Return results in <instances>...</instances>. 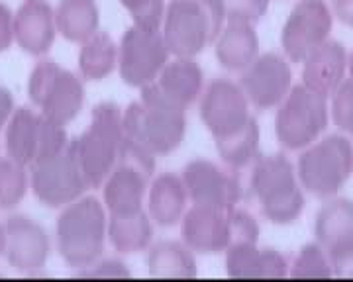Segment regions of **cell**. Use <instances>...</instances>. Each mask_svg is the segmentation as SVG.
<instances>
[{
  "label": "cell",
  "mask_w": 353,
  "mask_h": 282,
  "mask_svg": "<svg viewBox=\"0 0 353 282\" xmlns=\"http://www.w3.org/2000/svg\"><path fill=\"white\" fill-rule=\"evenodd\" d=\"M122 122L126 145L161 157L176 151L185 141L187 108L167 98L155 85H150L124 110Z\"/></svg>",
  "instance_id": "6da1fadb"
},
{
  "label": "cell",
  "mask_w": 353,
  "mask_h": 282,
  "mask_svg": "<svg viewBox=\"0 0 353 282\" xmlns=\"http://www.w3.org/2000/svg\"><path fill=\"white\" fill-rule=\"evenodd\" d=\"M108 241V210L97 196H81L57 218L55 243L65 263L85 269L99 261Z\"/></svg>",
  "instance_id": "7a4b0ae2"
},
{
  "label": "cell",
  "mask_w": 353,
  "mask_h": 282,
  "mask_svg": "<svg viewBox=\"0 0 353 282\" xmlns=\"http://www.w3.org/2000/svg\"><path fill=\"white\" fill-rule=\"evenodd\" d=\"M124 110L114 102H101L92 108L87 129L71 141L77 161L90 188H99L110 175L124 145Z\"/></svg>",
  "instance_id": "3957f363"
},
{
  "label": "cell",
  "mask_w": 353,
  "mask_h": 282,
  "mask_svg": "<svg viewBox=\"0 0 353 282\" xmlns=\"http://www.w3.org/2000/svg\"><path fill=\"white\" fill-rule=\"evenodd\" d=\"M252 191L261 214L275 226H289L301 218L306 206L296 169L285 155H265L252 165Z\"/></svg>",
  "instance_id": "277c9868"
},
{
  "label": "cell",
  "mask_w": 353,
  "mask_h": 282,
  "mask_svg": "<svg viewBox=\"0 0 353 282\" xmlns=\"http://www.w3.org/2000/svg\"><path fill=\"white\" fill-rule=\"evenodd\" d=\"M304 193L320 200L336 196L353 175V143L345 133H332L304 147L296 161Z\"/></svg>",
  "instance_id": "5b68a950"
},
{
  "label": "cell",
  "mask_w": 353,
  "mask_h": 282,
  "mask_svg": "<svg viewBox=\"0 0 353 282\" xmlns=\"http://www.w3.org/2000/svg\"><path fill=\"white\" fill-rule=\"evenodd\" d=\"M224 18L216 0H171L161 24L171 57H196L212 43Z\"/></svg>",
  "instance_id": "8992f818"
},
{
  "label": "cell",
  "mask_w": 353,
  "mask_h": 282,
  "mask_svg": "<svg viewBox=\"0 0 353 282\" xmlns=\"http://www.w3.org/2000/svg\"><path fill=\"white\" fill-rule=\"evenodd\" d=\"M328 124V96L301 83L292 85L287 98L277 106L275 135L283 149L303 151L304 147L322 138Z\"/></svg>",
  "instance_id": "52a82bcc"
},
{
  "label": "cell",
  "mask_w": 353,
  "mask_h": 282,
  "mask_svg": "<svg viewBox=\"0 0 353 282\" xmlns=\"http://www.w3.org/2000/svg\"><path fill=\"white\" fill-rule=\"evenodd\" d=\"M28 96L41 114L67 126L85 106V85L53 59H41L28 78Z\"/></svg>",
  "instance_id": "ba28073f"
},
{
  "label": "cell",
  "mask_w": 353,
  "mask_h": 282,
  "mask_svg": "<svg viewBox=\"0 0 353 282\" xmlns=\"http://www.w3.org/2000/svg\"><path fill=\"white\" fill-rule=\"evenodd\" d=\"M6 155L24 167L61 153L69 145L65 126L30 106L16 108L6 124Z\"/></svg>",
  "instance_id": "9c48e42d"
},
{
  "label": "cell",
  "mask_w": 353,
  "mask_h": 282,
  "mask_svg": "<svg viewBox=\"0 0 353 282\" xmlns=\"http://www.w3.org/2000/svg\"><path fill=\"white\" fill-rule=\"evenodd\" d=\"M169 59L161 28L132 24L118 43V73L132 89L153 85Z\"/></svg>",
  "instance_id": "30bf717a"
},
{
  "label": "cell",
  "mask_w": 353,
  "mask_h": 282,
  "mask_svg": "<svg viewBox=\"0 0 353 282\" xmlns=\"http://www.w3.org/2000/svg\"><path fill=\"white\" fill-rule=\"evenodd\" d=\"M30 188L48 208H65L87 193L88 180L77 161L73 145L30 167Z\"/></svg>",
  "instance_id": "8fae6325"
},
{
  "label": "cell",
  "mask_w": 353,
  "mask_h": 282,
  "mask_svg": "<svg viewBox=\"0 0 353 282\" xmlns=\"http://www.w3.org/2000/svg\"><path fill=\"white\" fill-rule=\"evenodd\" d=\"M334 28V14L324 0H299L281 30L283 55L303 63L304 57L328 41Z\"/></svg>",
  "instance_id": "7c38bea8"
},
{
  "label": "cell",
  "mask_w": 353,
  "mask_h": 282,
  "mask_svg": "<svg viewBox=\"0 0 353 282\" xmlns=\"http://www.w3.org/2000/svg\"><path fill=\"white\" fill-rule=\"evenodd\" d=\"M199 112L210 135L226 138L238 131L252 118V104L238 80L226 77L212 78L199 98Z\"/></svg>",
  "instance_id": "4fadbf2b"
},
{
  "label": "cell",
  "mask_w": 353,
  "mask_h": 282,
  "mask_svg": "<svg viewBox=\"0 0 353 282\" xmlns=\"http://www.w3.org/2000/svg\"><path fill=\"white\" fill-rule=\"evenodd\" d=\"M241 89L257 110H271L287 98L292 89V69L283 53H259V57L240 73Z\"/></svg>",
  "instance_id": "5bb4252c"
},
{
  "label": "cell",
  "mask_w": 353,
  "mask_h": 282,
  "mask_svg": "<svg viewBox=\"0 0 353 282\" xmlns=\"http://www.w3.org/2000/svg\"><path fill=\"white\" fill-rule=\"evenodd\" d=\"M181 179L192 204L230 210L240 202L241 186L238 177L232 175V169L226 171L214 161L202 157L192 159L183 169Z\"/></svg>",
  "instance_id": "9a60e30c"
},
{
  "label": "cell",
  "mask_w": 353,
  "mask_h": 282,
  "mask_svg": "<svg viewBox=\"0 0 353 282\" xmlns=\"http://www.w3.org/2000/svg\"><path fill=\"white\" fill-rule=\"evenodd\" d=\"M51 255V239L46 228L26 214H12L4 221V257L18 272H38Z\"/></svg>",
  "instance_id": "2e32d148"
},
{
  "label": "cell",
  "mask_w": 353,
  "mask_h": 282,
  "mask_svg": "<svg viewBox=\"0 0 353 282\" xmlns=\"http://www.w3.org/2000/svg\"><path fill=\"white\" fill-rule=\"evenodd\" d=\"M181 239L196 255L224 253L232 243L228 210L192 204L181 219Z\"/></svg>",
  "instance_id": "e0dca14e"
},
{
  "label": "cell",
  "mask_w": 353,
  "mask_h": 282,
  "mask_svg": "<svg viewBox=\"0 0 353 282\" xmlns=\"http://www.w3.org/2000/svg\"><path fill=\"white\" fill-rule=\"evenodd\" d=\"M150 171L130 161L120 159L118 165L102 182V202L108 214H134L141 212L150 188Z\"/></svg>",
  "instance_id": "ac0fdd59"
},
{
  "label": "cell",
  "mask_w": 353,
  "mask_h": 282,
  "mask_svg": "<svg viewBox=\"0 0 353 282\" xmlns=\"http://www.w3.org/2000/svg\"><path fill=\"white\" fill-rule=\"evenodd\" d=\"M57 36L55 8L48 0H24L14 12V43L28 55H48Z\"/></svg>",
  "instance_id": "d6986e66"
},
{
  "label": "cell",
  "mask_w": 353,
  "mask_h": 282,
  "mask_svg": "<svg viewBox=\"0 0 353 282\" xmlns=\"http://www.w3.org/2000/svg\"><path fill=\"white\" fill-rule=\"evenodd\" d=\"M347 67L350 53L345 45L330 38L304 57L303 85L330 98L332 92L347 78Z\"/></svg>",
  "instance_id": "ffe728a7"
},
{
  "label": "cell",
  "mask_w": 353,
  "mask_h": 282,
  "mask_svg": "<svg viewBox=\"0 0 353 282\" xmlns=\"http://www.w3.org/2000/svg\"><path fill=\"white\" fill-rule=\"evenodd\" d=\"M259 36L255 24L248 22H226L214 38V53L222 69L230 73H241L261 53Z\"/></svg>",
  "instance_id": "44dd1931"
},
{
  "label": "cell",
  "mask_w": 353,
  "mask_h": 282,
  "mask_svg": "<svg viewBox=\"0 0 353 282\" xmlns=\"http://www.w3.org/2000/svg\"><path fill=\"white\" fill-rule=\"evenodd\" d=\"M148 214L155 226L169 230L181 224L187 212L189 194L176 173H159L148 188Z\"/></svg>",
  "instance_id": "7402d4cb"
},
{
  "label": "cell",
  "mask_w": 353,
  "mask_h": 282,
  "mask_svg": "<svg viewBox=\"0 0 353 282\" xmlns=\"http://www.w3.org/2000/svg\"><path fill=\"white\" fill-rule=\"evenodd\" d=\"M153 85L167 98H171L183 108H189L194 102H199L202 90L206 87L204 71L192 57H171Z\"/></svg>",
  "instance_id": "603a6c76"
},
{
  "label": "cell",
  "mask_w": 353,
  "mask_h": 282,
  "mask_svg": "<svg viewBox=\"0 0 353 282\" xmlns=\"http://www.w3.org/2000/svg\"><path fill=\"white\" fill-rule=\"evenodd\" d=\"M314 241L326 251L353 243V200L338 194L324 200L316 212Z\"/></svg>",
  "instance_id": "cb8c5ba5"
},
{
  "label": "cell",
  "mask_w": 353,
  "mask_h": 282,
  "mask_svg": "<svg viewBox=\"0 0 353 282\" xmlns=\"http://www.w3.org/2000/svg\"><path fill=\"white\" fill-rule=\"evenodd\" d=\"M148 270L153 279H194L199 274L196 253L183 239H163L150 245Z\"/></svg>",
  "instance_id": "d4e9b609"
},
{
  "label": "cell",
  "mask_w": 353,
  "mask_h": 282,
  "mask_svg": "<svg viewBox=\"0 0 353 282\" xmlns=\"http://www.w3.org/2000/svg\"><path fill=\"white\" fill-rule=\"evenodd\" d=\"M155 224L145 210L134 214H108V243L120 255L148 251L153 243Z\"/></svg>",
  "instance_id": "484cf974"
},
{
  "label": "cell",
  "mask_w": 353,
  "mask_h": 282,
  "mask_svg": "<svg viewBox=\"0 0 353 282\" xmlns=\"http://www.w3.org/2000/svg\"><path fill=\"white\" fill-rule=\"evenodd\" d=\"M55 24L61 38L81 45L85 39L101 32V8L97 0H59Z\"/></svg>",
  "instance_id": "4316f807"
},
{
  "label": "cell",
  "mask_w": 353,
  "mask_h": 282,
  "mask_svg": "<svg viewBox=\"0 0 353 282\" xmlns=\"http://www.w3.org/2000/svg\"><path fill=\"white\" fill-rule=\"evenodd\" d=\"M259 145H261V128L259 122L252 116L243 128L226 138H218L216 151L228 169L240 171L253 165L259 159Z\"/></svg>",
  "instance_id": "83f0119b"
},
{
  "label": "cell",
  "mask_w": 353,
  "mask_h": 282,
  "mask_svg": "<svg viewBox=\"0 0 353 282\" xmlns=\"http://www.w3.org/2000/svg\"><path fill=\"white\" fill-rule=\"evenodd\" d=\"M77 63L85 80H104L118 69V43L108 34L97 32L81 43Z\"/></svg>",
  "instance_id": "f1b7e54d"
},
{
  "label": "cell",
  "mask_w": 353,
  "mask_h": 282,
  "mask_svg": "<svg viewBox=\"0 0 353 282\" xmlns=\"http://www.w3.org/2000/svg\"><path fill=\"white\" fill-rule=\"evenodd\" d=\"M30 188V175L28 167L18 161L0 157V210H14L24 200Z\"/></svg>",
  "instance_id": "f546056e"
},
{
  "label": "cell",
  "mask_w": 353,
  "mask_h": 282,
  "mask_svg": "<svg viewBox=\"0 0 353 282\" xmlns=\"http://www.w3.org/2000/svg\"><path fill=\"white\" fill-rule=\"evenodd\" d=\"M224 253L228 276L261 279V247L255 241H234Z\"/></svg>",
  "instance_id": "4dcf8cb0"
},
{
  "label": "cell",
  "mask_w": 353,
  "mask_h": 282,
  "mask_svg": "<svg viewBox=\"0 0 353 282\" xmlns=\"http://www.w3.org/2000/svg\"><path fill=\"white\" fill-rule=\"evenodd\" d=\"M289 276L292 279H332L334 272L330 267L326 249L318 241L301 247L294 261L290 263Z\"/></svg>",
  "instance_id": "1f68e13d"
},
{
  "label": "cell",
  "mask_w": 353,
  "mask_h": 282,
  "mask_svg": "<svg viewBox=\"0 0 353 282\" xmlns=\"http://www.w3.org/2000/svg\"><path fill=\"white\" fill-rule=\"evenodd\" d=\"M330 120L345 135H353V78H345L328 98Z\"/></svg>",
  "instance_id": "d6a6232c"
},
{
  "label": "cell",
  "mask_w": 353,
  "mask_h": 282,
  "mask_svg": "<svg viewBox=\"0 0 353 282\" xmlns=\"http://www.w3.org/2000/svg\"><path fill=\"white\" fill-rule=\"evenodd\" d=\"M224 22L257 24L269 10V0H216Z\"/></svg>",
  "instance_id": "836d02e7"
},
{
  "label": "cell",
  "mask_w": 353,
  "mask_h": 282,
  "mask_svg": "<svg viewBox=\"0 0 353 282\" xmlns=\"http://www.w3.org/2000/svg\"><path fill=\"white\" fill-rule=\"evenodd\" d=\"M120 4L132 16V24L161 28L165 18V0H120Z\"/></svg>",
  "instance_id": "e575fe53"
},
{
  "label": "cell",
  "mask_w": 353,
  "mask_h": 282,
  "mask_svg": "<svg viewBox=\"0 0 353 282\" xmlns=\"http://www.w3.org/2000/svg\"><path fill=\"white\" fill-rule=\"evenodd\" d=\"M230 218V231H232V243L234 241H255L259 239V224L255 221L250 212L236 208L228 210Z\"/></svg>",
  "instance_id": "d590c367"
},
{
  "label": "cell",
  "mask_w": 353,
  "mask_h": 282,
  "mask_svg": "<svg viewBox=\"0 0 353 282\" xmlns=\"http://www.w3.org/2000/svg\"><path fill=\"white\" fill-rule=\"evenodd\" d=\"M79 276H88V279H130L132 270L120 259H99L92 265L81 269Z\"/></svg>",
  "instance_id": "8d00e7d4"
},
{
  "label": "cell",
  "mask_w": 353,
  "mask_h": 282,
  "mask_svg": "<svg viewBox=\"0 0 353 282\" xmlns=\"http://www.w3.org/2000/svg\"><path fill=\"white\" fill-rule=\"evenodd\" d=\"M290 263L279 249H261V279H285L289 276Z\"/></svg>",
  "instance_id": "74e56055"
},
{
  "label": "cell",
  "mask_w": 353,
  "mask_h": 282,
  "mask_svg": "<svg viewBox=\"0 0 353 282\" xmlns=\"http://www.w3.org/2000/svg\"><path fill=\"white\" fill-rule=\"evenodd\" d=\"M326 253H328L330 267H332L334 276H338V279H353V243L330 249Z\"/></svg>",
  "instance_id": "f35d334b"
},
{
  "label": "cell",
  "mask_w": 353,
  "mask_h": 282,
  "mask_svg": "<svg viewBox=\"0 0 353 282\" xmlns=\"http://www.w3.org/2000/svg\"><path fill=\"white\" fill-rule=\"evenodd\" d=\"M14 43V12L0 2V53L8 52Z\"/></svg>",
  "instance_id": "ab89813d"
},
{
  "label": "cell",
  "mask_w": 353,
  "mask_h": 282,
  "mask_svg": "<svg viewBox=\"0 0 353 282\" xmlns=\"http://www.w3.org/2000/svg\"><path fill=\"white\" fill-rule=\"evenodd\" d=\"M332 14L334 20L341 22L343 26L353 28V0H332Z\"/></svg>",
  "instance_id": "60d3db41"
},
{
  "label": "cell",
  "mask_w": 353,
  "mask_h": 282,
  "mask_svg": "<svg viewBox=\"0 0 353 282\" xmlns=\"http://www.w3.org/2000/svg\"><path fill=\"white\" fill-rule=\"evenodd\" d=\"M14 110H16V106H14L12 92L4 89V87H0V129L6 128Z\"/></svg>",
  "instance_id": "b9f144b4"
},
{
  "label": "cell",
  "mask_w": 353,
  "mask_h": 282,
  "mask_svg": "<svg viewBox=\"0 0 353 282\" xmlns=\"http://www.w3.org/2000/svg\"><path fill=\"white\" fill-rule=\"evenodd\" d=\"M0 255H4V224H0Z\"/></svg>",
  "instance_id": "7bdbcfd3"
},
{
  "label": "cell",
  "mask_w": 353,
  "mask_h": 282,
  "mask_svg": "<svg viewBox=\"0 0 353 282\" xmlns=\"http://www.w3.org/2000/svg\"><path fill=\"white\" fill-rule=\"evenodd\" d=\"M347 71H350V78H353V52L350 53V67H347Z\"/></svg>",
  "instance_id": "ee69618b"
}]
</instances>
